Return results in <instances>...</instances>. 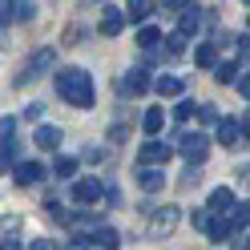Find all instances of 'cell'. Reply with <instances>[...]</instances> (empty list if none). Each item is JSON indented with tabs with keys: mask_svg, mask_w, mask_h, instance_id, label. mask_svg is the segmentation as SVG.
I'll use <instances>...</instances> for the list:
<instances>
[{
	"mask_svg": "<svg viewBox=\"0 0 250 250\" xmlns=\"http://www.w3.org/2000/svg\"><path fill=\"white\" fill-rule=\"evenodd\" d=\"M57 93L65 97V105H77V109H89L93 105V77L85 73V69H77V65H69V69H61L57 73Z\"/></svg>",
	"mask_w": 250,
	"mask_h": 250,
	"instance_id": "cell-1",
	"label": "cell"
},
{
	"mask_svg": "<svg viewBox=\"0 0 250 250\" xmlns=\"http://www.w3.org/2000/svg\"><path fill=\"white\" fill-rule=\"evenodd\" d=\"M53 65H57V49H37L33 57H28V65H24V73L17 77V85H24L28 77H44V73H49Z\"/></svg>",
	"mask_w": 250,
	"mask_h": 250,
	"instance_id": "cell-2",
	"label": "cell"
},
{
	"mask_svg": "<svg viewBox=\"0 0 250 250\" xmlns=\"http://www.w3.org/2000/svg\"><path fill=\"white\" fill-rule=\"evenodd\" d=\"M178 149L186 153V162H190V166H202V162H206V153H210V142L202 133H182L178 137Z\"/></svg>",
	"mask_w": 250,
	"mask_h": 250,
	"instance_id": "cell-3",
	"label": "cell"
},
{
	"mask_svg": "<svg viewBox=\"0 0 250 250\" xmlns=\"http://www.w3.org/2000/svg\"><path fill=\"white\" fill-rule=\"evenodd\" d=\"M169 158H174V146H166V142H146L142 153H137V166H153V169H162Z\"/></svg>",
	"mask_w": 250,
	"mask_h": 250,
	"instance_id": "cell-4",
	"label": "cell"
},
{
	"mask_svg": "<svg viewBox=\"0 0 250 250\" xmlns=\"http://www.w3.org/2000/svg\"><path fill=\"white\" fill-rule=\"evenodd\" d=\"M101 194H105V186L97 178H77L73 182V202L77 206H93V202H101Z\"/></svg>",
	"mask_w": 250,
	"mask_h": 250,
	"instance_id": "cell-5",
	"label": "cell"
},
{
	"mask_svg": "<svg viewBox=\"0 0 250 250\" xmlns=\"http://www.w3.org/2000/svg\"><path fill=\"white\" fill-rule=\"evenodd\" d=\"M178 206H166V210H158L149 218V238H169V234H174V226H178Z\"/></svg>",
	"mask_w": 250,
	"mask_h": 250,
	"instance_id": "cell-6",
	"label": "cell"
},
{
	"mask_svg": "<svg viewBox=\"0 0 250 250\" xmlns=\"http://www.w3.org/2000/svg\"><path fill=\"white\" fill-rule=\"evenodd\" d=\"M12 178H17V186H37V182H44V166L41 162H17Z\"/></svg>",
	"mask_w": 250,
	"mask_h": 250,
	"instance_id": "cell-7",
	"label": "cell"
},
{
	"mask_svg": "<svg viewBox=\"0 0 250 250\" xmlns=\"http://www.w3.org/2000/svg\"><path fill=\"white\" fill-rule=\"evenodd\" d=\"M149 89V73L146 69H129L121 81V93H129V97H142V93Z\"/></svg>",
	"mask_w": 250,
	"mask_h": 250,
	"instance_id": "cell-8",
	"label": "cell"
},
{
	"mask_svg": "<svg viewBox=\"0 0 250 250\" xmlns=\"http://www.w3.org/2000/svg\"><path fill=\"white\" fill-rule=\"evenodd\" d=\"M218 146H226V149H234V146H242V133H238V121H230V117H222L218 121Z\"/></svg>",
	"mask_w": 250,
	"mask_h": 250,
	"instance_id": "cell-9",
	"label": "cell"
},
{
	"mask_svg": "<svg viewBox=\"0 0 250 250\" xmlns=\"http://www.w3.org/2000/svg\"><path fill=\"white\" fill-rule=\"evenodd\" d=\"M137 186H142V190H149V194H158L162 186H166V169H153V166H142V169H137Z\"/></svg>",
	"mask_w": 250,
	"mask_h": 250,
	"instance_id": "cell-10",
	"label": "cell"
},
{
	"mask_svg": "<svg viewBox=\"0 0 250 250\" xmlns=\"http://www.w3.org/2000/svg\"><path fill=\"white\" fill-rule=\"evenodd\" d=\"M246 226H250V202H234V210L226 214V230L238 234V230H246Z\"/></svg>",
	"mask_w": 250,
	"mask_h": 250,
	"instance_id": "cell-11",
	"label": "cell"
},
{
	"mask_svg": "<svg viewBox=\"0 0 250 250\" xmlns=\"http://www.w3.org/2000/svg\"><path fill=\"white\" fill-rule=\"evenodd\" d=\"M210 214H230L234 210V190L230 186H218V190L210 194V206H206Z\"/></svg>",
	"mask_w": 250,
	"mask_h": 250,
	"instance_id": "cell-12",
	"label": "cell"
},
{
	"mask_svg": "<svg viewBox=\"0 0 250 250\" xmlns=\"http://www.w3.org/2000/svg\"><path fill=\"white\" fill-rule=\"evenodd\" d=\"M121 246V234L113 226H97L93 230V250H117Z\"/></svg>",
	"mask_w": 250,
	"mask_h": 250,
	"instance_id": "cell-13",
	"label": "cell"
},
{
	"mask_svg": "<svg viewBox=\"0 0 250 250\" xmlns=\"http://www.w3.org/2000/svg\"><path fill=\"white\" fill-rule=\"evenodd\" d=\"M125 28V8H105V17H101V37H117Z\"/></svg>",
	"mask_w": 250,
	"mask_h": 250,
	"instance_id": "cell-14",
	"label": "cell"
},
{
	"mask_svg": "<svg viewBox=\"0 0 250 250\" xmlns=\"http://www.w3.org/2000/svg\"><path fill=\"white\" fill-rule=\"evenodd\" d=\"M194 65L198 69H218V44L206 41V44H198L194 49Z\"/></svg>",
	"mask_w": 250,
	"mask_h": 250,
	"instance_id": "cell-15",
	"label": "cell"
},
{
	"mask_svg": "<svg viewBox=\"0 0 250 250\" xmlns=\"http://www.w3.org/2000/svg\"><path fill=\"white\" fill-rule=\"evenodd\" d=\"M198 24H202V12H198V4H190V8L178 17V33L190 37V33H198Z\"/></svg>",
	"mask_w": 250,
	"mask_h": 250,
	"instance_id": "cell-16",
	"label": "cell"
},
{
	"mask_svg": "<svg viewBox=\"0 0 250 250\" xmlns=\"http://www.w3.org/2000/svg\"><path fill=\"white\" fill-rule=\"evenodd\" d=\"M153 8H158V4H149V0H133V4L125 8V21H133V24H146Z\"/></svg>",
	"mask_w": 250,
	"mask_h": 250,
	"instance_id": "cell-17",
	"label": "cell"
},
{
	"mask_svg": "<svg viewBox=\"0 0 250 250\" xmlns=\"http://www.w3.org/2000/svg\"><path fill=\"white\" fill-rule=\"evenodd\" d=\"M33 137H37L41 149H57V146H61V129H57V125H41Z\"/></svg>",
	"mask_w": 250,
	"mask_h": 250,
	"instance_id": "cell-18",
	"label": "cell"
},
{
	"mask_svg": "<svg viewBox=\"0 0 250 250\" xmlns=\"http://www.w3.org/2000/svg\"><path fill=\"white\" fill-rule=\"evenodd\" d=\"M153 89H158L162 97H178L186 85H182V77H158V81H153Z\"/></svg>",
	"mask_w": 250,
	"mask_h": 250,
	"instance_id": "cell-19",
	"label": "cell"
},
{
	"mask_svg": "<svg viewBox=\"0 0 250 250\" xmlns=\"http://www.w3.org/2000/svg\"><path fill=\"white\" fill-rule=\"evenodd\" d=\"M214 77H218V85H234L238 81V65H234V61H218Z\"/></svg>",
	"mask_w": 250,
	"mask_h": 250,
	"instance_id": "cell-20",
	"label": "cell"
},
{
	"mask_svg": "<svg viewBox=\"0 0 250 250\" xmlns=\"http://www.w3.org/2000/svg\"><path fill=\"white\" fill-rule=\"evenodd\" d=\"M162 125H166V113L153 105L149 113H146V133H149V137H158V133H162Z\"/></svg>",
	"mask_w": 250,
	"mask_h": 250,
	"instance_id": "cell-21",
	"label": "cell"
},
{
	"mask_svg": "<svg viewBox=\"0 0 250 250\" xmlns=\"http://www.w3.org/2000/svg\"><path fill=\"white\" fill-rule=\"evenodd\" d=\"M77 166H81L77 158H65V153H61V158L53 162V174H57V178H73V174H77Z\"/></svg>",
	"mask_w": 250,
	"mask_h": 250,
	"instance_id": "cell-22",
	"label": "cell"
},
{
	"mask_svg": "<svg viewBox=\"0 0 250 250\" xmlns=\"http://www.w3.org/2000/svg\"><path fill=\"white\" fill-rule=\"evenodd\" d=\"M162 41V33L153 24H142V33H137V44H142V49H153V44Z\"/></svg>",
	"mask_w": 250,
	"mask_h": 250,
	"instance_id": "cell-23",
	"label": "cell"
},
{
	"mask_svg": "<svg viewBox=\"0 0 250 250\" xmlns=\"http://www.w3.org/2000/svg\"><path fill=\"white\" fill-rule=\"evenodd\" d=\"M186 53V37L182 33H169L166 37V57H182Z\"/></svg>",
	"mask_w": 250,
	"mask_h": 250,
	"instance_id": "cell-24",
	"label": "cell"
},
{
	"mask_svg": "<svg viewBox=\"0 0 250 250\" xmlns=\"http://www.w3.org/2000/svg\"><path fill=\"white\" fill-rule=\"evenodd\" d=\"M194 113H198V105H194L190 97H182V101H178V109H174V117H178V121H190Z\"/></svg>",
	"mask_w": 250,
	"mask_h": 250,
	"instance_id": "cell-25",
	"label": "cell"
},
{
	"mask_svg": "<svg viewBox=\"0 0 250 250\" xmlns=\"http://www.w3.org/2000/svg\"><path fill=\"white\" fill-rule=\"evenodd\" d=\"M12 129H17V117H0V146H12Z\"/></svg>",
	"mask_w": 250,
	"mask_h": 250,
	"instance_id": "cell-26",
	"label": "cell"
},
{
	"mask_svg": "<svg viewBox=\"0 0 250 250\" xmlns=\"http://www.w3.org/2000/svg\"><path fill=\"white\" fill-rule=\"evenodd\" d=\"M17 21V4H8V0H0V28Z\"/></svg>",
	"mask_w": 250,
	"mask_h": 250,
	"instance_id": "cell-27",
	"label": "cell"
},
{
	"mask_svg": "<svg viewBox=\"0 0 250 250\" xmlns=\"http://www.w3.org/2000/svg\"><path fill=\"white\" fill-rule=\"evenodd\" d=\"M198 117H202V121H210V125H218V121H222L214 105H198Z\"/></svg>",
	"mask_w": 250,
	"mask_h": 250,
	"instance_id": "cell-28",
	"label": "cell"
},
{
	"mask_svg": "<svg viewBox=\"0 0 250 250\" xmlns=\"http://www.w3.org/2000/svg\"><path fill=\"white\" fill-rule=\"evenodd\" d=\"M12 158H17V146H0V169H8Z\"/></svg>",
	"mask_w": 250,
	"mask_h": 250,
	"instance_id": "cell-29",
	"label": "cell"
},
{
	"mask_svg": "<svg viewBox=\"0 0 250 250\" xmlns=\"http://www.w3.org/2000/svg\"><path fill=\"white\" fill-rule=\"evenodd\" d=\"M109 158V149H101V146H89L85 149V162H105Z\"/></svg>",
	"mask_w": 250,
	"mask_h": 250,
	"instance_id": "cell-30",
	"label": "cell"
},
{
	"mask_svg": "<svg viewBox=\"0 0 250 250\" xmlns=\"http://www.w3.org/2000/svg\"><path fill=\"white\" fill-rule=\"evenodd\" d=\"M158 8H166V12H178V17H182V12L190 8V4H186V0H166V4H158Z\"/></svg>",
	"mask_w": 250,
	"mask_h": 250,
	"instance_id": "cell-31",
	"label": "cell"
},
{
	"mask_svg": "<svg viewBox=\"0 0 250 250\" xmlns=\"http://www.w3.org/2000/svg\"><path fill=\"white\" fill-rule=\"evenodd\" d=\"M33 4H28V0H21V4H17V21H33Z\"/></svg>",
	"mask_w": 250,
	"mask_h": 250,
	"instance_id": "cell-32",
	"label": "cell"
},
{
	"mask_svg": "<svg viewBox=\"0 0 250 250\" xmlns=\"http://www.w3.org/2000/svg\"><path fill=\"white\" fill-rule=\"evenodd\" d=\"M41 113H44V105H37V101H33V105H24V121H37Z\"/></svg>",
	"mask_w": 250,
	"mask_h": 250,
	"instance_id": "cell-33",
	"label": "cell"
},
{
	"mask_svg": "<svg viewBox=\"0 0 250 250\" xmlns=\"http://www.w3.org/2000/svg\"><path fill=\"white\" fill-rule=\"evenodd\" d=\"M198 178H202V169H198V166H190V169H186V178H182V186H194Z\"/></svg>",
	"mask_w": 250,
	"mask_h": 250,
	"instance_id": "cell-34",
	"label": "cell"
},
{
	"mask_svg": "<svg viewBox=\"0 0 250 250\" xmlns=\"http://www.w3.org/2000/svg\"><path fill=\"white\" fill-rule=\"evenodd\" d=\"M238 49H242V61L250 65V37H238Z\"/></svg>",
	"mask_w": 250,
	"mask_h": 250,
	"instance_id": "cell-35",
	"label": "cell"
},
{
	"mask_svg": "<svg viewBox=\"0 0 250 250\" xmlns=\"http://www.w3.org/2000/svg\"><path fill=\"white\" fill-rule=\"evenodd\" d=\"M238 133H242V137H250V109H246L242 121H238Z\"/></svg>",
	"mask_w": 250,
	"mask_h": 250,
	"instance_id": "cell-36",
	"label": "cell"
},
{
	"mask_svg": "<svg viewBox=\"0 0 250 250\" xmlns=\"http://www.w3.org/2000/svg\"><path fill=\"white\" fill-rule=\"evenodd\" d=\"M238 89H242V97L250 101V73H246V77H238Z\"/></svg>",
	"mask_w": 250,
	"mask_h": 250,
	"instance_id": "cell-37",
	"label": "cell"
},
{
	"mask_svg": "<svg viewBox=\"0 0 250 250\" xmlns=\"http://www.w3.org/2000/svg\"><path fill=\"white\" fill-rule=\"evenodd\" d=\"M0 250H24V246H21L17 238H4V242H0Z\"/></svg>",
	"mask_w": 250,
	"mask_h": 250,
	"instance_id": "cell-38",
	"label": "cell"
},
{
	"mask_svg": "<svg viewBox=\"0 0 250 250\" xmlns=\"http://www.w3.org/2000/svg\"><path fill=\"white\" fill-rule=\"evenodd\" d=\"M28 250H53V242H44V238H41V242H33Z\"/></svg>",
	"mask_w": 250,
	"mask_h": 250,
	"instance_id": "cell-39",
	"label": "cell"
},
{
	"mask_svg": "<svg viewBox=\"0 0 250 250\" xmlns=\"http://www.w3.org/2000/svg\"><path fill=\"white\" fill-rule=\"evenodd\" d=\"M246 250H250V238H246Z\"/></svg>",
	"mask_w": 250,
	"mask_h": 250,
	"instance_id": "cell-40",
	"label": "cell"
},
{
	"mask_svg": "<svg viewBox=\"0 0 250 250\" xmlns=\"http://www.w3.org/2000/svg\"><path fill=\"white\" fill-rule=\"evenodd\" d=\"M246 24H250V17H246Z\"/></svg>",
	"mask_w": 250,
	"mask_h": 250,
	"instance_id": "cell-41",
	"label": "cell"
}]
</instances>
